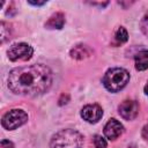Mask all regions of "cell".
Wrapping results in <instances>:
<instances>
[{"instance_id": "cell-1", "label": "cell", "mask_w": 148, "mask_h": 148, "mask_svg": "<svg viewBox=\"0 0 148 148\" xmlns=\"http://www.w3.org/2000/svg\"><path fill=\"white\" fill-rule=\"evenodd\" d=\"M53 81L51 69L42 64L21 66L12 69L8 75V88L16 95L38 96L46 92Z\"/></svg>"}, {"instance_id": "cell-2", "label": "cell", "mask_w": 148, "mask_h": 148, "mask_svg": "<svg viewBox=\"0 0 148 148\" xmlns=\"http://www.w3.org/2000/svg\"><path fill=\"white\" fill-rule=\"evenodd\" d=\"M50 148H84L83 135L72 128L60 130L52 135Z\"/></svg>"}, {"instance_id": "cell-3", "label": "cell", "mask_w": 148, "mask_h": 148, "mask_svg": "<svg viewBox=\"0 0 148 148\" xmlns=\"http://www.w3.org/2000/svg\"><path fill=\"white\" fill-rule=\"evenodd\" d=\"M130 81V73L125 68L113 67L105 72L102 83L110 92H118L124 89Z\"/></svg>"}, {"instance_id": "cell-4", "label": "cell", "mask_w": 148, "mask_h": 148, "mask_svg": "<svg viewBox=\"0 0 148 148\" xmlns=\"http://www.w3.org/2000/svg\"><path fill=\"white\" fill-rule=\"evenodd\" d=\"M28 121V113L22 109H12L7 111L1 119V125L7 131H13Z\"/></svg>"}, {"instance_id": "cell-5", "label": "cell", "mask_w": 148, "mask_h": 148, "mask_svg": "<svg viewBox=\"0 0 148 148\" xmlns=\"http://www.w3.org/2000/svg\"><path fill=\"white\" fill-rule=\"evenodd\" d=\"M34 54V49L28 43H16L13 44L8 51L7 56L10 61H18V60H29Z\"/></svg>"}, {"instance_id": "cell-6", "label": "cell", "mask_w": 148, "mask_h": 148, "mask_svg": "<svg viewBox=\"0 0 148 148\" xmlns=\"http://www.w3.org/2000/svg\"><path fill=\"white\" fill-rule=\"evenodd\" d=\"M139 103L134 99H125L118 106V113L125 120H133L139 113Z\"/></svg>"}, {"instance_id": "cell-7", "label": "cell", "mask_w": 148, "mask_h": 148, "mask_svg": "<svg viewBox=\"0 0 148 148\" xmlns=\"http://www.w3.org/2000/svg\"><path fill=\"white\" fill-rule=\"evenodd\" d=\"M81 117L89 124H95L103 117V109L98 104H87L81 109Z\"/></svg>"}, {"instance_id": "cell-8", "label": "cell", "mask_w": 148, "mask_h": 148, "mask_svg": "<svg viewBox=\"0 0 148 148\" xmlns=\"http://www.w3.org/2000/svg\"><path fill=\"white\" fill-rule=\"evenodd\" d=\"M104 135L108 140L114 141L124 133V126L120 121H118L114 118H111L104 126Z\"/></svg>"}, {"instance_id": "cell-9", "label": "cell", "mask_w": 148, "mask_h": 148, "mask_svg": "<svg viewBox=\"0 0 148 148\" xmlns=\"http://www.w3.org/2000/svg\"><path fill=\"white\" fill-rule=\"evenodd\" d=\"M91 54H92V50L86 44H77L73 46L69 51L71 58L76 60H83L86 58H89Z\"/></svg>"}, {"instance_id": "cell-10", "label": "cell", "mask_w": 148, "mask_h": 148, "mask_svg": "<svg viewBox=\"0 0 148 148\" xmlns=\"http://www.w3.org/2000/svg\"><path fill=\"white\" fill-rule=\"evenodd\" d=\"M64 24H65V15H64V13L57 12V13L52 14L49 17V20L45 22L44 25H45L46 29H58V30H60V29H62Z\"/></svg>"}, {"instance_id": "cell-11", "label": "cell", "mask_w": 148, "mask_h": 148, "mask_svg": "<svg viewBox=\"0 0 148 148\" xmlns=\"http://www.w3.org/2000/svg\"><path fill=\"white\" fill-rule=\"evenodd\" d=\"M134 62H135V69L136 71H146L148 69V50L139 51L134 56Z\"/></svg>"}, {"instance_id": "cell-12", "label": "cell", "mask_w": 148, "mask_h": 148, "mask_svg": "<svg viewBox=\"0 0 148 148\" xmlns=\"http://www.w3.org/2000/svg\"><path fill=\"white\" fill-rule=\"evenodd\" d=\"M128 40V34H127V30L124 28V27H119L117 29V31L114 32V37H113V45L114 46H118V45H121L124 43H126Z\"/></svg>"}, {"instance_id": "cell-13", "label": "cell", "mask_w": 148, "mask_h": 148, "mask_svg": "<svg viewBox=\"0 0 148 148\" xmlns=\"http://www.w3.org/2000/svg\"><path fill=\"white\" fill-rule=\"evenodd\" d=\"M10 27L12 25L9 23H6L5 21L1 22V43L2 44L10 38V34H12V28Z\"/></svg>"}, {"instance_id": "cell-14", "label": "cell", "mask_w": 148, "mask_h": 148, "mask_svg": "<svg viewBox=\"0 0 148 148\" xmlns=\"http://www.w3.org/2000/svg\"><path fill=\"white\" fill-rule=\"evenodd\" d=\"M94 145H95V148H106L108 147L106 140L102 135H98V134H96L94 136Z\"/></svg>"}, {"instance_id": "cell-15", "label": "cell", "mask_w": 148, "mask_h": 148, "mask_svg": "<svg viewBox=\"0 0 148 148\" xmlns=\"http://www.w3.org/2000/svg\"><path fill=\"white\" fill-rule=\"evenodd\" d=\"M140 29L143 35L148 36V12L142 16V18L140 21Z\"/></svg>"}, {"instance_id": "cell-16", "label": "cell", "mask_w": 148, "mask_h": 148, "mask_svg": "<svg viewBox=\"0 0 148 148\" xmlns=\"http://www.w3.org/2000/svg\"><path fill=\"white\" fill-rule=\"evenodd\" d=\"M68 101H69V95H67V94H62L61 96H60V98L58 99V104L59 105H64V104H67L68 103Z\"/></svg>"}, {"instance_id": "cell-17", "label": "cell", "mask_w": 148, "mask_h": 148, "mask_svg": "<svg viewBox=\"0 0 148 148\" xmlns=\"http://www.w3.org/2000/svg\"><path fill=\"white\" fill-rule=\"evenodd\" d=\"M0 148H15L14 147V143L9 140H2L1 143H0Z\"/></svg>"}, {"instance_id": "cell-18", "label": "cell", "mask_w": 148, "mask_h": 148, "mask_svg": "<svg viewBox=\"0 0 148 148\" xmlns=\"http://www.w3.org/2000/svg\"><path fill=\"white\" fill-rule=\"evenodd\" d=\"M141 136H142L143 140L148 143V124L142 127V130H141Z\"/></svg>"}, {"instance_id": "cell-19", "label": "cell", "mask_w": 148, "mask_h": 148, "mask_svg": "<svg viewBox=\"0 0 148 148\" xmlns=\"http://www.w3.org/2000/svg\"><path fill=\"white\" fill-rule=\"evenodd\" d=\"M28 3H30V5H32V6H37V7H39V6L45 5L46 1H28Z\"/></svg>"}, {"instance_id": "cell-20", "label": "cell", "mask_w": 148, "mask_h": 148, "mask_svg": "<svg viewBox=\"0 0 148 148\" xmlns=\"http://www.w3.org/2000/svg\"><path fill=\"white\" fill-rule=\"evenodd\" d=\"M89 3L92 5V6H99V7H105V6L109 5L108 1H106V2H89Z\"/></svg>"}, {"instance_id": "cell-21", "label": "cell", "mask_w": 148, "mask_h": 148, "mask_svg": "<svg viewBox=\"0 0 148 148\" xmlns=\"http://www.w3.org/2000/svg\"><path fill=\"white\" fill-rule=\"evenodd\" d=\"M143 91H145V94L148 96V81H147V83H146V86H145V88H143Z\"/></svg>"}]
</instances>
